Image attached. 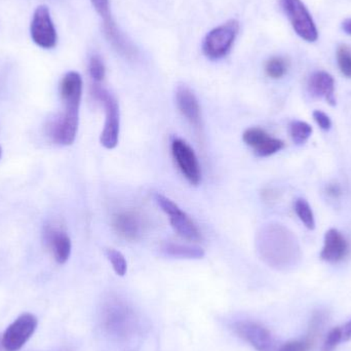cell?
Instances as JSON below:
<instances>
[{
    "instance_id": "obj_20",
    "label": "cell",
    "mask_w": 351,
    "mask_h": 351,
    "mask_svg": "<svg viewBox=\"0 0 351 351\" xmlns=\"http://www.w3.org/2000/svg\"><path fill=\"white\" fill-rule=\"evenodd\" d=\"M160 252L169 257L180 258V259H202L204 256V250L197 245L175 243H162Z\"/></svg>"
},
{
    "instance_id": "obj_11",
    "label": "cell",
    "mask_w": 351,
    "mask_h": 351,
    "mask_svg": "<svg viewBox=\"0 0 351 351\" xmlns=\"http://www.w3.org/2000/svg\"><path fill=\"white\" fill-rule=\"evenodd\" d=\"M243 140L247 146L253 148L259 158H268L284 148L282 140L271 137L261 128H250L243 133Z\"/></svg>"
},
{
    "instance_id": "obj_29",
    "label": "cell",
    "mask_w": 351,
    "mask_h": 351,
    "mask_svg": "<svg viewBox=\"0 0 351 351\" xmlns=\"http://www.w3.org/2000/svg\"><path fill=\"white\" fill-rule=\"evenodd\" d=\"M313 117L315 123H317V125H319L322 130H324V131H329V130L331 129L332 121L329 115L326 114L323 111L315 110L313 111Z\"/></svg>"
},
{
    "instance_id": "obj_10",
    "label": "cell",
    "mask_w": 351,
    "mask_h": 351,
    "mask_svg": "<svg viewBox=\"0 0 351 351\" xmlns=\"http://www.w3.org/2000/svg\"><path fill=\"white\" fill-rule=\"evenodd\" d=\"M172 154L184 177L192 185L197 186L202 181V171L194 150L184 140L175 139Z\"/></svg>"
},
{
    "instance_id": "obj_28",
    "label": "cell",
    "mask_w": 351,
    "mask_h": 351,
    "mask_svg": "<svg viewBox=\"0 0 351 351\" xmlns=\"http://www.w3.org/2000/svg\"><path fill=\"white\" fill-rule=\"evenodd\" d=\"M90 1H92L93 6L103 20H106V19L112 16H111L109 0H90Z\"/></svg>"
},
{
    "instance_id": "obj_16",
    "label": "cell",
    "mask_w": 351,
    "mask_h": 351,
    "mask_svg": "<svg viewBox=\"0 0 351 351\" xmlns=\"http://www.w3.org/2000/svg\"><path fill=\"white\" fill-rule=\"evenodd\" d=\"M60 94L64 107L80 109L82 94V78L78 72L70 71L62 78Z\"/></svg>"
},
{
    "instance_id": "obj_12",
    "label": "cell",
    "mask_w": 351,
    "mask_h": 351,
    "mask_svg": "<svg viewBox=\"0 0 351 351\" xmlns=\"http://www.w3.org/2000/svg\"><path fill=\"white\" fill-rule=\"evenodd\" d=\"M112 226L115 232L125 241H138L143 234V220L138 213L133 210L117 213L112 218Z\"/></svg>"
},
{
    "instance_id": "obj_27",
    "label": "cell",
    "mask_w": 351,
    "mask_h": 351,
    "mask_svg": "<svg viewBox=\"0 0 351 351\" xmlns=\"http://www.w3.org/2000/svg\"><path fill=\"white\" fill-rule=\"evenodd\" d=\"M88 71H90V77L95 82H101L105 77V65L102 59L99 56H93L88 64Z\"/></svg>"
},
{
    "instance_id": "obj_6",
    "label": "cell",
    "mask_w": 351,
    "mask_h": 351,
    "mask_svg": "<svg viewBox=\"0 0 351 351\" xmlns=\"http://www.w3.org/2000/svg\"><path fill=\"white\" fill-rule=\"evenodd\" d=\"M30 35L35 45L41 49H51L57 45L58 34L47 5H39L33 14Z\"/></svg>"
},
{
    "instance_id": "obj_25",
    "label": "cell",
    "mask_w": 351,
    "mask_h": 351,
    "mask_svg": "<svg viewBox=\"0 0 351 351\" xmlns=\"http://www.w3.org/2000/svg\"><path fill=\"white\" fill-rule=\"evenodd\" d=\"M107 258L110 261L115 274L119 276H123L127 274L128 264L125 256L121 252L114 249H109L106 251Z\"/></svg>"
},
{
    "instance_id": "obj_31",
    "label": "cell",
    "mask_w": 351,
    "mask_h": 351,
    "mask_svg": "<svg viewBox=\"0 0 351 351\" xmlns=\"http://www.w3.org/2000/svg\"><path fill=\"white\" fill-rule=\"evenodd\" d=\"M339 332L340 341L348 342L351 340V319L348 323L344 324L342 327H337Z\"/></svg>"
},
{
    "instance_id": "obj_15",
    "label": "cell",
    "mask_w": 351,
    "mask_h": 351,
    "mask_svg": "<svg viewBox=\"0 0 351 351\" xmlns=\"http://www.w3.org/2000/svg\"><path fill=\"white\" fill-rule=\"evenodd\" d=\"M307 90L311 96L325 99L331 106H335V80L328 72H313L307 82Z\"/></svg>"
},
{
    "instance_id": "obj_21",
    "label": "cell",
    "mask_w": 351,
    "mask_h": 351,
    "mask_svg": "<svg viewBox=\"0 0 351 351\" xmlns=\"http://www.w3.org/2000/svg\"><path fill=\"white\" fill-rule=\"evenodd\" d=\"M294 210L297 216L300 219L301 222L304 224L309 230H313L315 228V219L313 215V208L311 204L304 198H297L294 204Z\"/></svg>"
},
{
    "instance_id": "obj_24",
    "label": "cell",
    "mask_w": 351,
    "mask_h": 351,
    "mask_svg": "<svg viewBox=\"0 0 351 351\" xmlns=\"http://www.w3.org/2000/svg\"><path fill=\"white\" fill-rule=\"evenodd\" d=\"M337 63L341 73L346 77L351 78V49L348 45L338 47Z\"/></svg>"
},
{
    "instance_id": "obj_9",
    "label": "cell",
    "mask_w": 351,
    "mask_h": 351,
    "mask_svg": "<svg viewBox=\"0 0 351 351\" xmlns=\"http://www.w3.org/2000/svg\"><path fill=\"white\" fill-rule=\"evenodd\" d=\"M78 123L80 109L64 107V112L49 125V136L59 145H71L77 135Z\"/></svg>"
},
{
    "instance_id": "obj_22",
    "label": "cell",
    "mask_w": 351,
    "mask_h": 351,
    "mask_svg": "<svg viewBox=\"0 0 351 351\" xmlns=\"http://www.w3.org/2000/svg\"><path fill=\"white\" fill-rule=\"evenodd\" d=\"M313 134V128L305 121H294L290 123V136L296 145H303Z\"/></svg>"
},
{
    "instance_id": "obj_3",
    "label": "cell",
    "mask_w": 351,
    "mask_h": 351,
    "mask_svg": "<svg viewBox=\"0 0 351 351\" xmlns=\"http://www.w3.org/2000/svg\"><path fill=\"white\" fill-rule=\"evenodd\" d=\"M93 96L103 104L105 108L104 130L101 134V144L107 149H113L119 143V107L117 99L105 88L95 84L92 90Z\"/></svg>"
},
{
    "instance_id": "obj_19",
    "label": "cell",
    "mask_w": 351,
    "mask_h": 351,
    "mask_svg": "<svg viewBox=\"0 0 351 351\" xmlns=\"http://www.w3.org/2000/svg\"><path fill=\"white\" fill-rule=\"evenodd\" d=\"M171 225L178 235L189 241H198L202 239V234L195 223L183 210L170 217Z\"/></svg>"
},
{
    "instance_id": "obj_2",
    "label": "cell",
    "mask_w": 351,
    "mask_h": 351,
    "mask_svg": "<svg viewBox=\"0 0 351 351\" xmlns=\"http://www.w3.org/2000/svg\"><path fill=\"white\" fill-rule=\"evenodd\" d=\"M102 325L117 339H127L135 333L137 319L133 308L123 301H108L103 307Z\"/></svg>"
},
{
    "instance_id": "obj_32",
    "label": "cell",
    "mask_w": 351,
    "mask_h": 351,
    "mask_svg": "<svg viewBox=\"0 0 351 351\" xmlns=\"http://www.w3.org/2000/svg\"><path fill=\"white\" fill-rule=\"evenodd\" d=\"M342 29L346 34L351 35V19H346L342 23Z\"/></svg>"
},
{
    "instance_id": "obj_30",
    "label": "cell",
    "mask_w": 351,
    "mask_h": 351,
    "mask_svg": "<svg viewBox=\"0 0 351 351\" xmlns=\"http://www.w3.org/2000/svg\"><path fill=\"white\" fill-rule=\"evenodd\" d=\"M326 193H327V195L329 196L330 198L339 199L342 195L341 186L338 183L328 184L327 187H326Z\"/></svg>"
},
{
    "instance_id": "obj_33",
    "label": "cell",
    "mask_w": 351,
    "mask_h": 351,
    "mask_svg": "<svg viewBox=\"0 0 351 351\" xmlns=\"http://www.w3.org/2000/svg\"><path fill=\"white\" fill-rule=\"evenodd\" d=\"M1 156H2V149H1V146H0V158H1Z\"/></svg>"
},
{
    "instance_id": "obj_23",
    "label": "cell",
    "mask_w": 351,
    "mask_h": 351,
    "mask_svg": "<svg viewBox=\"0 0 351 351\" xmlns=\"http://www.w3.org/2000/svg\"><path fill=\"white\" fill-rule=\"evenodd\" d=\"M288 62L280 57H274L268 60L265 65L266 74L272 80H280L288 71Z\"/></svg>"
},
{
    "instance_id": "obj_4",
    "label": "cell",
    "mask_w": 351,
    "mask_h": 351,
    "mask_svg": "<svg viewBox=\"0 0 351 351\" xmlns=\"http://www.w3.org/2000/svg\"><path fill=\"white\" fill-rule=\"evenodd\" d=\"M239 31V23L230 20L208 33L202 45L204 55L212 60L225 57L230 51Z\"/></svg>"
},
{
    "instance_id": "obj_7",
    "label": "cell",
    "mask_w": 351,
    "mask_h": 351,
    "mask_svg": "<svg viewBox=\"0 0 351 351\" xmlns=\"http://www.w3.org/2000/svg\"><path fill=\"white\" fill-rule=\"evenodd\" d=\"M38 321L35 315L24 313L20 315L12 325L8 326L2 337V346L6 351L21 350L32 337Z\"/></svg>"
},
{
    "instance_id": "obj_26",
    "label": "cell",
    "mask_w": 351,
    "mask_h": 351,
    "mask_svg": "<svg viewBox=\"0 0 351 351\" xmlns=\"http://www.w3.org/2000/svg\"><path fill=\"white\" fill-rule=\"evenodd\" d=\"M315 333L311 332V335L305 337L304 339L292 340L286 342L282 346H278V351H309L313 348L315 342Z\"/></svg>"
},
{
    "instance_id": "obj_18",
    "label": "cell",
    "mask_w": 351,
    "mask_h": 351,
    "mask_svg": "<svg viewBox=\"0 0 351 351\" xmlns=\"http://www.w3.org/2000/svg\"><path fill=\"white\" fill-rule=\"evenodd\" d=\"M104 21V30L107 39L112 47L125 58H134L136 56V49L131 43L125 38V35L119 30L117 25L113 21L112 16Z\"/></svg>"
},
{
    "instance_id": "obj_17",
    "label": "cell",
    "mask_w": 351,
    "mask_h": 351,
    "mask_svg": "<svg viewBox=\"0 0 351 351\" xmlns=\"http://www.w3.org/2000/svg\"><path fill=\"white\" fill-rule=\"evenodd\" d=\"M45 241L49 249L53 252L56 261L64 264L69 259L71 254V239L65 231L55 227L49 226L45 230Z\"/></svg>"
},
{
    "instance_id": "obj_5",
    "label": "cell",
    "mask_w": 351,
    "mask_h": 351,
    "mask_svg": "<svg viewBox=\"0 0 351 351\" xmlns=\"http://www.w3.org/2000/svg\"><path fill=\"white\" fill-rule=\"evenodd\" d=\"M280 4L297 35L307 43L317 40L319 32L315 21L301 0H280Z\"/></svg>"
},
{
    "instance_id": "obj_1",
    "label": "cell",
    "mask_w": 351,
    "mask_h": 351,
    "mask_svg": "<svg viewBox=\"0 0 351 351\" xmlns=\"http://www.w3.org/2000/svg\"><path fill=\"white\" fill-rule=\"evenodd\" d=\"M257 249L261 259L276 270L294 269L302 259L296 235L278 223L262 227L257 235Z\"/></svg>"
},
{
    "instance_id": "obj_8",
    "label": "cell",
    "mask_w": 351,
    "mask_h": 351,
    "mask_svg": "<svg viewBox=\"0 0 351 351\" xmlns=\"http://www.w3.org/2000/svg\"><path fill=\"white\" fill-rule=\"evenodd\" d=\"M233 331L257 351H278V346L269 330L254 322H237Z\"/></svg>"
},
{
    "instance_id": "obj_13",
    "label": "cell",
    "mask_w": 351,
    "mask_h": 351,
    "mask_svg": "<svg viewBox=\"0 0 351 351\" xmlns=\"http://www.w3.org/2000/svg\"><path fill=\"white\" fill-rule=\"evenodd\" d=\"M350 252V245L341 232L337 229H329L324 239V247L321 258L328 263L335 264L342 261Z\"/></svg>"
},
{
    "instance_id": "obj_14",
    "label": "cell",
    "mask_w": 351,
    "mask_h": 351,
    "mask_svg": "<svg viewBox=\"0 0 351 351\" xmlns=\"http://www.w3.org/2000/svg\"><path fill=\"white\" fill-rule=\"evenodd\" d=\"M176 103L181 114L196 129L202 127V111L194 93L187 86H181L176 92Z\"/></svg>"
}]
</instances>
